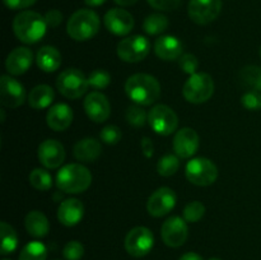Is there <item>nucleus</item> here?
Returning a JSON list of instances; mask_svg holds the SVG:
<instances>
[{"label": "nucleus", "mask_w": 261, "mask_h": 260, "mask_svg": "<svg viewBox=\"0 0 261 260\" xmlns=\"http://www.w3.org/2000/svg\"><path fill=\"white\" fill-rule=\"evenodd\" d=\"M125 92L135 103L140 106H150L160 98L161 84L153 75L137 73L127 78Z\"/></svg>", "instance_id": "f257e3e1"}, {"label": "nucleus", "mask_w": 261, "mask_h": 260, "mask_svg": "<svg viewBox=\"0 0 261 260\" xmlns=\"http://www.w3.org/2000/svg\"><path fill=\"white\" fill-rule=\"evenodd\" d=\"M47 23L45 17L33 10H24L17 14L13 20V31L20 42L36 43L45 36Z\"/></svg>", "instance_id": "f03ea898"}, {"label": "nucleus", "mask_w": 261, "mask_h": 260, "mask_svg": "<svg viewBox=\"0 0 261 260\" xmlns=\"http://www.w3.org/2000/svg\"><path fill=\"white\" fill-rule=\"evenodd\" d=\"M92 184V173L88 168L79 163H70L59 170L56 185L61 191L68 194H81Z\"/></svg>", "instance_id": "7ed1b4c3"}, {"label": "nucleus", "mask_w": 261, "mask_h": 260, "mask_svg": "<svg viewBox=\"0 0 261 260\" xmlns=\"http://www.w3.org/2000/svg\"><path fill=\"white\" fill-rule=\"evenodd\" d=\"M101 25L98 14L91 9H79L69 18L66 31L75 41H88L97 35Z\"/></svg>", "instance_id": "20e7f679"}, {"label": "nucleus", "mask_w": 261, "mask_h": 260, "mask_svg": "<svg viewBox=\"0 0 261 260\" xmlns=\"http://www.w3.org/2000/svg\"><path fill=\"white\" fill-rule=\"evenodd\" d=\"M56 87L64 97L69 99L81 98L89 88L88 76L76 68H69L61 71L56 79Z\"/></svg>", "instance_id": "39448f33"}, {"label": "nucleus", "mask_w": 261, "mask_h": 260, "mask_svg": "<svg viewBox=\"0 0 261 260\" xmlns=\"http://www.w3.org/2000/svg\"><path fill=\"white\" fill-rule=\"evenodd\" d=\"M214 93V82L208 73H195L184 84L182 94L190 103H204Z\"/></svg>", "instance_id": "423d86ee"}, {"label": "nucleus", "mask_w": 261, "mask_h": 260, "mask_svg": "<svg viewBox=\"0 0 261 260\" xmlns=\"http://www.w3.org/2000/svg\"><path fill=\"white\" fill-rule=\"evenodd\" d=\"M186 177L194 185L209 186L216 183L218 168L209 158H193L186 165Z\"/></svg>", "instance_id": "0eeeda50"}, {"label": "nucleus", "mask_w": 261, "mask_h": 260, "mask_svg": "<svg viewBox=\"0 0 261 260\" xmlns=\"http://www.w3.org/2000/svg\"><path fill=\"white\" fill-rule=\"evenodd\" d=\"M150 51V42L144 36H129L117 45V56L126 63H139Z\"/></svg>", "instance_id": "6e6552de"}, {"label": "nucleus", "mask_w": 261, "mask_h": 260, "mask_svg": "<svg viewBox=\"0 0 261 260\" xmlns=\"http://www.w3.org/2000/svg\"><path fill=\"white\" fill-rule=\"evenodd\" d=\"M154 245L153 232L147 227H134L125 237V249L133 257H143L149 254Z\"/></svg>", "instance_id": "1a4fd4ad"}, {"label": "nucleus", "mask_w": 261, "mask_h": 260, "mask_svg": "<svg viewBox=\"0 0 261 260\" xmlns=\"http://www.w3.org/2000/svg\"><path fill=\"white\" fill-rule=\"evenodd\" d=\"M148 122L157 134L167 137L177 129L178 117L167 105H155L148 114Z\"/></svg>", "instance_id": "9d476101"}, {"label": "nucleus", "mask_w": 261, "mask_h": 260, "mask_svg": "<svg viewBox=\"0 0 261 260\" xmlns=\"http://www.w3.org/2000/svg\"><path fill=\"white\" fill-rule=\"evenodd\" d=\"M189 17L196 24H209L218 18L222 10V0H190Z\"/></svg>", "instance_id": "9b49d317"}, {"label": "nucleus", "mask_w": 261, "mask_h": 260, "mask_svg": "<svg viewBox=\"0 0 261 260\" xmlns=\"http://www.w3.org/2000/svg\"><path fill=\"white\" fill-rule=\"evenodd\" d=\"M162 240L167 246L170 247H180L188 240L189 228L186 221L178 216L170 217L166 219L165 223L161 228Z\"/></svg>", "instance_id": "f8f14e48"}, {"label": "nucleus", "mask_w": 261, "mask_h": 260, "mask_svg": "<svg viewBox=\"0 0 261 260\" xmlns=\"http://www.w3.org/2000/svg\"><path fill=\"white\" fill-rule=\"evenodd\" d=\"M25 101V89L17 79L10 75H2L0 79V102L3 106L17 109Z\"/></svg>", "instance_id": "ddd939ff"}, {"label": "nucleus", "mask_w": 261, "mask_h": 260, "mask_svg": "<svg viewBox=\"0 0 261 260\" xmlns=\"http://www.w3.org/2000/svg\"><path fill=\"white\" fill-rule=\"evenodd\" d=\"M176 205V194L170 188H160L149 196L147 201V211L152 217L160 218L170 213Z\"/></svg>", "instance_id": "4468645a"}, {"label": "nucleus", "mask_w": 261, "mask_h": 260, "mask_svg": "<svg viewBox=\"0 0 261 260\" xmlns=\"http://www.w3.org/2000/svg\"><path fill=\"white\" fill-rule=\"evenodd\" d=\"M105 27L116 36H126L134 28V18L122 8H114L105 14Z\"/></svg>", "instance_id": "2eb2a0df"}, {"label": "nucleus", "mask_w": 261, "mask_h": 260, "mask_svg": "<svg viewBox=\"0 0 261 260\" xmlns=\"http://www.w3.org/2000/svg\"><path fill=\"white\" fill-rule=\"evenodd\" d=\"M38 161L46 168H58L65 160V149L59 140L46 139L38 145Z\"/></svg>", "instance_id": "dca6fc26"}, {"label": "nucleus", "mask_w": 261, "mask_h": 260, "mask_svg": "<svg viewBox=\"0 0 261 260\" xmlns=\"http://www.w3.org/2000/svg\"><path fill=\"white\" fill-rule=\"evenodd\" d=\"M173 150L178 158H190L199 149V135L191 127L177 130L173 137Z\"/></svg>", "instance_id": "f3484780"}, {"label": "nucleus", "mask_w": 261, "mask_h": 260, "mask_svg": "<svg viewBox=\"0 0 261 260\" xmlns=\"http://www.w3.org/2000/svg\"><path fill=\"white\" fill-rule=\"evenodd\" d=\"M84 110L89 119L94 122L106 121L111 114V106H110L109 99L101 92H92L86 97Z\"/></svg>", "instance_id": "a211bd4d"}, {"label": "nucleus", "mask_w": 261, "mask_h": 260, "mask_svg": "<svg viewBox=\"0 0 261 260\" xmlns=\"http://www.w3.org/2000/svg\"><path fill=\"white\" fill-rule=\"evenodd\" d=\"M33 53L28 47H15L9 53L5 60V69L9 75H22L31 68Z\"/></svg>", "instance_id": "6ab92c4d"}, {"label": "nucleus", "mask_w": 261, "mask_h": 260, "mask_svg": "<svg viewBox=\"0 0 261 260\" xmlns=\"http://www.w3.org/2000/svg\"><path fill=\"white\" fill-rule=\"evenodd\" d=\"M84 216V205L78 199H66L58 208V219L66 227H73L82 221Z\"/></svg>", "instance_id": "aec40b11"}, {"label": "nucleus", "mask_w": 261, "mask_h": 260, "mask_svg": "<svg viewBox=\"0 0 261 260\" xmlns=\"http://www.w3.org/2000/svg\"><path fill=\"white\" fill-rule=\"evenodd\" d=\"M73 110L66 103L54 105L48 109L46 115V122L48 127L55 132H64L68 129L73 122Z\"/></svg>", "instance_id": "412c9836"}, {"label": "nucleus", "mask_w": 261, "mask_h": 260, "mask_svg": "<svg viewBox=\"0 0 261 260\" xmlns=\"http://www.w3.org/2000/svg\"><path fill=\"white\" fill-rule=\"evenodd\" d=\"M182 50V43L175 36H161L154 42L155 55L166 61L180 59L184 55Z\"/></svg>", "instance_id": "4be33fe9"}, {"label": "nucleus", "mask_w": 261, "mask_h": 260, "mask_svg": "<svg viewBox=\"0 0 261 260\" xmlns=\"http://www.w3.org/2000/svg\"><path fill=\"white\" fill-rule=\"evenodd\" d=\"M101 153V143L94 138H84L74 145V157L84 163L94 162Z\"/></svg>", "instance_id": "5701e85b"}, {"label": "nucleus", "mask_w": 261, "mask_h": 260, "mask_svg": "<svg viewBox=\"0 0 261 260\" xmlns=\"http://www.w3.org/2000/svg\"><path fill=\"white\" fill-rule=\"evenodd\" d=\"M24 226L28 233L36 239H42L47 236L50 231V223L45 214L40 211H32L25 216Z\"/></svg>", "instance_id": "b1692460"}, {"label": "nucleus", "mask_w": 261, "mask_h": 260, "mask_svg": "<svg viewBox=\"0 0 261 260\" xmlns=\"http://www.w3.org/2000/svg\"><path fill=\"white\" fill-rule=\"evenodd\" d=\"M36 61L41 70L46 73L56 71L61 65V54L54 46H43L38 50Z\"/></svg>", "instance_id": "393cba45"}, {"label": "nucleus", "mask_w": 261, "mask_h": 260, "mask_svg": "<svg viewBox=\"0 0 261 260\" xmlns=\"http://www.w3.org/2000/svg\"><path fill=\"white\" fill-rule=\"evenodd\" d=\"M54 93L53 88L47 84H40V86H36L32 91L28 94V103L32 109L35 110H42L46 109L51 105V102L54 101Z\"/></svg>", "instance_id": "a878e982"}, {"label": "nucleus", "mask_w": 261, "mask_h": 260, "mask_svg": "<svg viewBox=\"0 0 261 260\" xmlns=\"http://www.w3.org/2000/svg\"><path fill=\"white\" fill-rule=\"evenodd\" d=\"M240 81L251 91L261 92V66L247 65L240 71Z\"/></svg>", "instance_id": "bb28decb"}, {"label": "nucleus", "mask_w": 261, "mask_h": 260, "mask_svg": "<svg viewBox=\"0 0 261 260\" xmlns=\"http://www.w3.org/2000/svg\"><path fill=\"white\" fill-rule=\"evenodd\" d=\"M0 233H2V255H8L14 251L18 246V236L15 229L7 222L0 223Z\"/></svg>", "instance_id": "cd10ccee"}, {"label": "nucleus", "mask_w": 261, "mask_h": 260, "mask_svg": "<svg viewBox=\"0 0 261 260\" xmlns=\"http://www.w3.org/2000/svg\"><path fill=\"white\" fill-rule=\"evenodd\" d=\"M168 27V19L166 15L154 13V14L148 15L143 22V30L150 36L161 35L165 32Z\"/></svg>", "instance_id": "c85d7f7f"}, {"label": "nucleus", "mask_w": 261, "mask_h": 260, "mask_svg": "<svg viewBox=\"0 0 261 260\" xmlns=\"http://www.w3.org/2000/svg\"><path fill=\"white\" fill-rule=\"evenodd\" d=\"M47 257V249L40 241L28 242L22 250L18 260H46Z\"/></svg>", "instance_id": "c756f323"}, {"label": "nucleus", "mask_w": 261, "mask_h": 260, "mask_svg": "<svg viewBox=\"0 0 261 260\" xmlns=\"http://www.w3.org/2000/svg\"><path fill=\"white\" fill-rule=\"evenodd\" d=\"M30 184L36 190L47 191L53 186V176L43 168H35L30 173Z\"/></svg>", "instance_id": "7c9ffc66"}, {"label": "nucleus", "mask_w": 261, "mask_h": 260, "mask_svg": "<svg viewBox=\"0 0 261 260\" xmlns=\"http://www.w3.org/2000/svg\"><path fill=\"white\" fill-rule=\"evenodd\" d=\"M180 168V160L177 155L166 154L162 158H160L157 163V171L163 177H170L175 175Z\"/></svg>", "instance_id": "2f4dec72"}, {"label": "nucleus", "mask_w": 261, "mask_h": 260, "mask_svg": "<svg viewBox=\"0 0 261 260\" xmlns=\"http://www.w3.org/2000/svg\"><path fill=\"white\" fill-rule=\"evenodd\" d=\"M184 219L189 223H195V222H199L205 214V205H204L201 201L194 200L190 201L185 205L184 208Z\"/></svg>", "instance_id": "473e14b6"}, {"label": "nucleus", "mask_w": 261, "mask_h": 260, "mask_svg": "<svg viewBox=\"0 0 261 260\" xmlns=\"http://www.w3.org/2000/svg\"><path fill=\"white\" fill-rule=\"evenodd\" d=\"M126 120L132 126L142 127L148 121V115L140 106H129L126 110Z\"/></svg>", "instance_id": "72a5a7b5"}, {"label": "nucleus", "mask_w": 261, "mask_h": 260, "mask_svg": "<svg viewBox=\"0 0 261 260\" xmlns=\"http://www.w3.org/2000/svg\"><path fill=\"white\" fill-rule=\"evenodd\" d=\"M89 87L94 89H103L111 83V75L103 69H96L88 75Z\"/></svg>", "instance_id": "f704fd0d"}, {"label": "nucleus", "mask_w": 261, "mask_h": 260, "mask_svg": "<svg viewBox=\"0 0 261 260\" xmlns=\"http://www.w3.org/2000/svg\"><path fill=\"white\" fill-rule=\"evenodd\" d=\"M99 137H101V140L103 143L114 145L120 142V139H121L122 137V133L121 130H120V127L116 126V125H107V126H105L103 129L101 130Z\"/></svg>", "instance_id": "c9c22d12"}, {"label": "nucleus", "mask_w": 261, "mask_h": 260, "mask_svg": "<svg viewBox=\"0 0 261 260\" xmlns=\"http://www.w3.org/2000/svg\"><path fill=\"white\" fill-rule=\"evenodd\" d=\"M63 255L66 260H81L84 255V246L79 241H70L64 246Z\"/></svg>", "instance_id": "e433bc0d"}, {"label": "nucleus", "mask_w": 261, "mask_h": 260, "mask_svg": "<svg viewBox=\"0 0 261 260\" xmlns=\"http://www.w3.org/2000/svg\"><path fill=\"white\" fill-rule=\"evenodd\" d=\"M241 103L245 109L250 111L261 110V93L256 91H249L241 97Z\"/></svg>", "instance_id": "4c0bfd02"}, {"label": "nucleus", "mask_w": 261, "mask_h": 260, "mask_svg": "<svg viewBox=\"0 0 261 260\" xmlns=\"http://www.w3.org/2000/svg\"><path fill=\"white\" fill-rule=\"evenodd\" d=\"M178 65H180V69L184 73L189 74V75H193L198 70L199 61L196 59V56H194L193 54H184L178 59Z\"/></svg>", "instance_id": "58836bf2"}, {"label": "nucleus", "mask_w": 261, "mask_h": 260, "mask_svg": "<svg viewBox=\"0 0 261 260\" xmlns=\"http://www.w3.org/2000/svg\"><path fill=\"white\" fill-rule=\"evenodd\" d=\"M149 5L157 10L171 12L180 7L181 0H148Z\"/></svg>", "instance_id": "ea45409f"}, {"label": "nucleus", "mask_w": 261, "mask_h": 260, "mask_svg": "<svg viewBox=\"0 0 261 260\" xmlns=\"http://www.w3.org/2000/svg\"><path fill=\"white\" fill-rule=\"evenodd\" d=\"M45 19H46V23H47V25H50V27L53 28H56L58 25H60L61 22H63V14H61L60 10L51 9L46 13Z\"/></svg>", "instance_id": "a19ab883"}, {"label": "nucleus", "mask_w": 261, "mask_h": 260, "mask_svg": "<svg viewBox=\"0 0 261 260\" xmlns=\"http://www.w3.org/2000/svg\"><path fill=\"white\" fill-rule=\"evenodd\" d=\"M37 0H3L4 5L12 10H19L24 9V8L33 5Z\"/></svg>", "instance_id": "79ce46f5"}, {"label": "nucleus", "mask_w": 261, "mask_h": 260, "mask_svg": "<svg viewBox=\"0 0 261 260\" xmlns=\"http://www.w3.org/2000/svg\"><path fill=\"white\" fill-rule=\"evenodd\" d=\"M142 150L143 154L147 158H150L153 155V152H154V145H153L152 140L148 137H144L142 139Z\"/></svg>", "instance_id": "37998d69"}, {"label": "nucleus", "mask_w": 261, "mask_h": 260, "mask_svg": "<svg viewBox=\"0 0 261 260\" xmlns=\"http://www.w3.org/2000/svg\"><path fill=\"white\" fill-rule=\"evenodd\" d=\"M178 260H203V257H201L199 254H196V252L191 251V252H186V254H184Z\"/></svg>", "instance_id": "c03bdc74"}, {"label": "nucleus", "mask_w": 261, "mask_h": 260, "mask_svg": "<svg viewBox=\"0 0 261 260\" xmlns=\"http://www.w3.org/2000/svg\"><path fill=\"white\" fill-rule=\"evenodd\" d=\"M114 2L120 7H130V5H134L138 0H114Z\"/></svg>", "instance_id": "a18cd8bd"}, {"label": "nucleus", "mask_w": 261, "mask_h": 260, "mask_svg": "<svg viewBox=\"0 0 261 260\" xmlns=\"http://www.w3.org/2000/svg\"><path fill=\"white\" fill-rule=\"evenodd\" d=\"M107 0H84V3H86L88 7H99V5L105 4Z\"/></svg>", "instance_id": "49530a36"}, {"label": "nucleus", "mask_w": 261, "mask_h": 260, "mask_svg": "<svg viewBox=\"0 0 261 260\" xmlns=\"http://www.w3.org/2000/svg\"><path fill=\"white\" fill-rule=\"evenodd\" d=\"M209 260H221V259H219V257H211Z\"/></svg>", "instance_id": "de8ad7c7"}, {"label": "nucleus", "mask_w": 261, "mask_h": 260, "mask_svg": "<svg viewBox=\"0 0 261 260\" xmlns=\"http://www.w3.org/2000/svg\"><path fill=\"white\" fill-rule=\"evenodd\" d=\"M260 58H261V47H260Z\"/></svg>", "instance_id": "09e8293b"}, {"label": "nucleus", "mask_w": 261, "mask_h": 260, "mask_svg": "<svg viewBox=\"0 0 261 260\" xmlns=\"http://www.w3.org/2000/svg\"><path fill=\"white\" fill-rule=\"evenodd\" d=\"M3 260H9V259H3Z\"/></svg>", "instance_id": "8fccbe9b"}]
</instances>
